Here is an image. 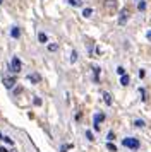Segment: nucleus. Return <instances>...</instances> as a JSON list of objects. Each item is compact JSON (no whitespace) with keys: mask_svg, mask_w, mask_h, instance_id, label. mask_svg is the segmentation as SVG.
<instances>
[{"mask_svg":"<svg viewBox=\"0 0 151 152\" xmlns=\"http://www.w3.org/2000/svg\"><path fill=\"white\" fill-rule=\"evenodd\" d=\"M122 145H124V147H127V149L137 151L141 144H139V140H137V138H134V137H127V138H124V140H122Z\"/></svg>","mask_w":151,"mask_h":152,"instance_id":"obj_1","label":"nucleus"},{"mask_svg":"<svg viewBox=\"0 0 151 152\" xmlns=\"http://www.w3.org/2000/svg\"><path fill=\"white\" fill-rule=\"evenodd\" d=\"M21 69H22V63H21L19 56H12V60H10V65H9V70H10V74H19Z\"/></svg>","mask_w":151,"mask_h":152,"instance_id":"obj_2","label":"nucleus"},{"mask_svg":"<svg viewBox=\"0 0 151 152\" xmlns=\"http://www.w3.org/2000/svg\"><path fill=\"white\" fill-rule=\"evenodd\" d=\"M2 80H4V86H5V89H12L14 86L17 84V79H16V75H4L2 77Z\"/></svg>","mask_w":151,"mask_h":152,"instance_id":"obj_3","label":"nucleus"},{"mask_svg":"<svg viewBox=\"0 0 151 152\" xmlns=\"http://www.w3.org/2000/svg\"><path fill=\"white\" fill-rule=\"evenodd\" d=\"M103 120H105V115L103 113H96L95 118H93V125H95V130L98 132L100 130V123H101Z\"/></svg>","mask_w":151,"mask_h":152,"instance_id":"obj_4","label":"nucleus"},{"mask_svg":"<svg viewBox=\"0 0 151 152\" xmlns=\"http://www.w3.org/2000/svg\"><path fill=\"white\" fill-rule=\"evenodd\" d=\"M127 19H129V10H127V9H122V10H120V15H118V24L124 26V24L127 22Z\"/></svg>","mask_w":151,"mask_h":152,"instance_id":"obj_5","label":"nucleus"},{"mask_svg":"<svg viewBox=\"0 0 151 152\" xmlns=\"http://www.w3.org/2000/svg\"><path fill=\"white\" fill-rule=\"evenodd\" d=\"M27 80H29L31 84H38L41 80V77H40V74L33 72V74H27Z\"/></svg>","mask_w":151,"mask_h":152,"instance_id":"obj_6","label":"nucleus"},{"mask_svg":"<svg viewBox=\"0 0 151 152\" xmlns=\"http://www.w3.org/2000/svg\"><path fill=\"white\" fill-rule=\"evenodd\" d=\"M10 38H12V39H19L21 38V29L17 28V26H12V28H10Z\"/></svg>","mask_w":151,"mask_h":152,"instance_id":"obj_7","label":"nucleus"},{"mask_svg":"<svg viewBox=\"0 0 151 152\" xmlns=\"http://www.w3.org/2000/svg\"><path fill=\"white\" fill-rule=\"evenodd\" d=\"M38 41H40L41 45H47L48 43V36L45 34V33H38Z\"/></svg>","mask_w":151,"mask_h":152,"instance_id":"obj_8","label":"nucleus"},{"mask_svg":"<svg viewBox=\"0 0 151 152\" xmlns=\"http://www.w3.org/2000/svg\"><path fill=\"white\" fill-rule=\"evenodd\" d=\"M93 74H95V77H93V79H95V82H98V80H100V67H93Z\"/></svg>","mask_w":151,"mask_h":152,"instance_id":"obj_9","label":"nucleus"},{"mask_svg":"<svg viewBox=\"0 0 151 152\" xmlns=\"http://www.w3.org/2000/svg\"><path fill=\"white\" fill-rule=\"evenodd\" d=\"M129 75H125V74H124V75H120V84H122V86H129Z\"/></svg>","mask_w":151,"mask_h":152,"instance_id":"obj_10","label":"nucleus"},{"mask_svg":"<svg viewBox=\"0 0 151 152\" xmlns=\"http://www.w3.org/2000/svg\"><path fill=\"white\" fill-rule=\"evenodd\" d=\"M103 101H105V103L108 104V106L112 104V96H110L108 92H103Z\"/></svg>","mask_w":151,"mask_h":152,"instance_id":"obj_11","label":"nucleus"},{"mask_svg":"<svg viewBox=\"0 0 151 152\" xmlns=\"http://www.w3.org/2000/svg\"><path fill=\"white\" fill-rule=\"evenodd\" d=\"M137 9L143 12V10H146V2L144 0H137Z\"/></svg>","mask_w":151,"mask_h":152,"instance_id":"obj_12","label":"nucleus"},{"mask_svg":"<svg viewBox=\"0 0 151 152\" xmlns=\"http://www.w3.org/2000/svg\"><path fill=\"white\" fill-rule=\"evenodd\" d=\"M67 2L70 4V5H72V7H81V5H82L81 0H67Z\"/></svg>","mask_w":151,"mask_h":152,"instance_id":"obj_13","label":"nucleus"},{"mask_svg":"<svg viewBox=\"0 0 151 152\" xmlns=\"http://www.w3.org/2000/svg\"><path fill=\"white\" fill-rule=\"evenodd\" d=\"M76 62H77V51L74 50V51L70 53V63H76Z\"/></svg>","mask_w":151,"mask_h":152,"instance_id":"obj_14","label":"nucleus"},{"mask_svg":"<svg viewBox=\"0 0 151 152\" xmlns=\"http://www.w3.org/2000/svg\"><path fill=\"white\" fill-rule=\"evenodd\" d=\"M91 14H93V9H84L82 10V15L84 17H91Z\"/></svg>","mask_w":151,"mask_h":152,"instance_id":"obj_15","label":"nucleus"},{"mask_svg":"<svg viewBox=\"0 0 151 152\" xmlns=\"http://www.w3.org/2000/svg\"><path fill=\"white\" fill-rule=\"evenodd\" d=\"M58 50V45L57 43H52V45H48V51H57Z\"/></svg>","mask_w":151,"mask_h":152,"instance_id":"obj_16","label":"nucleus"},{"mask_svg":"<svg viewBox=\"0 0 151 152\" xmlns=\"http://www.w3.org/2000/svg\"><path fill=\"white\" fill-rule=\"evenodd\" d=\"M69 149H72V144H65V145H62V147H60V152H67Z\"/></svg>","mask_w":151,"mask_h":152,"instance_id":"obj_17","label":"nucleus"},{"mask_svg":"<svg viewBox=\"0 0 151 152\" xmlns=\"http://www.w3.org/2000/svg\"><path fill=\"white\" fill-rule=\"evenodd\" d=\"M107 149H108L110 152H117V147L112 144V142H108V144H107Z\"/></svg>","mask_w":151,"mask_h":152,"instance_id":"obj_18","label":"nucleus"},{"mask_svg":"<svg viewBox=\"0 0 151 152\" xmlns=\"http://www.w3.org/2000/svg\"><path fill=\"white\" fill-rule=\"evenodd\" d=\"M134 126H137V128H143L144 121H143V120H136V121H134Z\"/></svg>","mask_w":151,"mask_h":152,"instance_id":"obj_19","label":"nucleus"},{"mask_svg":"<svg viewBox=\"0 0 151 152\" xmlns=\"http://www.w3.org/2000/svg\"><path fill=\"white\" fill-rule=\"evenodd\" d=\"M2 140H4V142H5V144H9V145H14V140L10 137H4L2 138Z\"/></svg>","mask_w":151,"mask_h":152,"instance_id":"obj_20","label":"nucleus"},{"mask_svg":"<svg viewBox=\"0 0 151 152\" xmlns=\"http://www.w3.org/2000/svg\"><path fill=\"white\" fill-rule=\"evenodd\" d=\"M113 138H115V133H113V132H108V135H107V140H108V142H112Z\"/></svg>","mask_w":151,"mask_h":152,"instance_id":"obj_21","label":"nucleus"},{"mask_svg":"<svg viewBox=\"0 0 151 152\" xmlns=\"http://www.w3.org/2000/svg\"><path fill=\"white\" fill-rule=\"evenodd\" d=\"M117 74H118V75H124V74H125V69H124V67H117Z\"/></svg>","mask_w":151,"mask_h":152,"instance_id":"obj_22","label":"nucleus"},{"mask_svg":"<svg viewBox=\"0 0 151 152\" xmlns=\"http://www.w3.org/2000/svg\"><path fill=\"white\" fill-rule=\"evenodd\" d=\"M86 138H88V140H95V138H93V133H91V132H86Z\"/></svg>","mask_w":151,"mask_h":152,"instance_id":"obj_23","label":"nucleus"},{"mask_svg":"<svg viewBox=\"0 0 151 152\" xmlns=\"http://www.w3.org/2000/svg\"><path fill=\"white\" fill-rule=\"evenodd\" d=\"M34 104H36V106H41V99L40 97H34Z\"/></svg>","mask_w":151,"mask_h":152,"instance_id":"obj_24","label":"nucleus"},{"mask_svg":"<svg viewBox=\"0 0 151 152\" xmlns=\"http://www.w3.org/2000/svg\"><path fill=\"white\" fill-rule=\"evenodd\" d=\"M0 152H9V149H7V147H4V145H0Z\"/></svg>","mask_w":151,"mask_h":152,"instance_id":"obj_25","label":"nucleus"},{"mask_svg":"<svg viewBox=\"0 0 151 152\" xmlns=\"http://www.w3.org/2000/svg\"><path fill=\"white\" fill-rule=\"evenodd\" d=\"M146 36H148V39L151 41V31H148V34H146Z\"/></svg>","mask_w":151,"mask_h":152,"instance_id":"obj_26","label":"nucleus"},{"mask_svg":"<svg viewBox=\"0 0 151 152\" xmlns=\"http://www.w3.org/2000/svg\"><path fill=\"white\" fill-rule=\"evenodd\" d=\"M2 138H4V135H2V132H0V140H2Z\"/></svg>","mask_w":151,"mask_h":152,"instance_id":"obj_27","label":"nucleus"},{"mask_svg":"<svg viewBox=\"0 0 151 152\" xmlns=\"http://www.w3.org/2000/svg\"><path fill=\"white\" fill-rule=\"evenodd\" d=\"M2 2H4V0H0V5H2Z\"/></svg>","mask_w":151,"mask_h":152,"instance_id":"obj_28","label":"nucleus"}]
</instances>
